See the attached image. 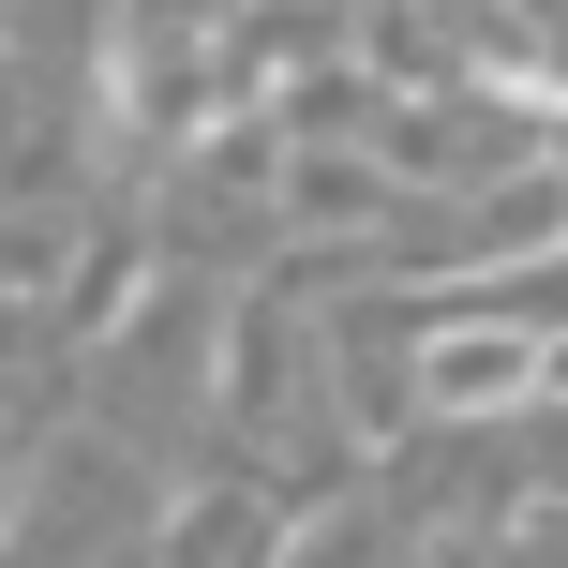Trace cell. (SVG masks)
Segmentation results:
<instances>
[{"mask_svg": "<svg viewBox=\"0 0 568 568\" xmlns=\"http://www.w3.org/2000/svg\"><path fill=\"white\" fill-rule=\"evenodd\" d=\"M434 389H449V404H494V389H524V359H509V344H449Z\"/></svg>", "mask_w": 568, "mask_h": 568, "instance_id": "cell-1", "label": "cell"}]
</instances>
